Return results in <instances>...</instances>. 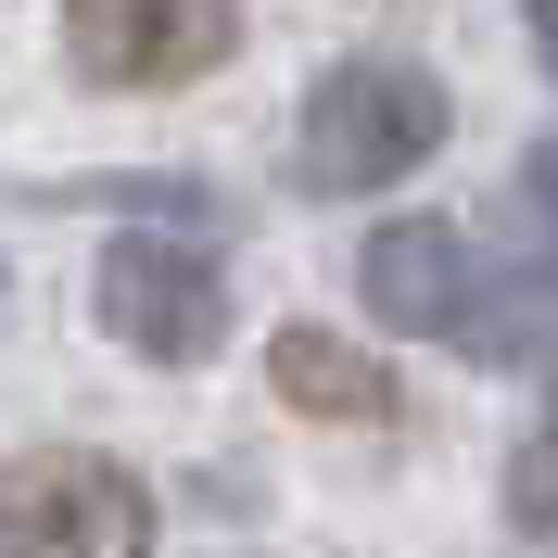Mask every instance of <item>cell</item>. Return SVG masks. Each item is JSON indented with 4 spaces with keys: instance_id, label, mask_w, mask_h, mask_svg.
<instances>
[{
    "instance_id": "7",
    "label": "cell",
    "mask_w": 558,
    "mask_h": 558,
    "mask_svg": "<svg viewBox=\"0 0 558 558\" xmlns=\"http://www.w3.org/2000/svg\"><path fill=\"white\" fill-rule=\"evenodd\" d=\"M508 521L558 533V381H546V407H533V432L508 445Z\"/></svg>"
},
{
    "instance_id": "5",
    "label": "cell",
    "mask_w": 558,
    "mask_h": 558,
    "mask_svg": "<svg viewBox=\"0 0 558 558\" xmlns=\"http://www.w3.org/2000/svg\"><path fill=\"white\" fill-rule=\"evenodd\" d=\"M355 279H368V317H381V330H470V292H483V267H470V242H457L445 216L368 229Z\"/></svg>"
},
{
    "instance_id": "8",
    "label": "cell",
    "mask_w": 558,
    "mask_h": 558,
    "mask_svg": "<svg viewBox=\"0 0 558 558\" xmlns=\"http://www.w3.org/2000/svg\"><path fill=\"white\" fill-rule=\"evenodd\" d=\"M521 191H533V216L558 229V140H533V153H521Z\"/></svg>"
},
{
    "instance_id": "4",
    "label": "cell",
    "mask_w": 558,
    "mask_h": 558,
    "mask_svg": "<svg viewBox=\"0 0 558 558\" xmlns=\"http://www.w3.org/2000/svg\"><path fill=\"white\" fill-rule=\"evenodd\" d=\"M64 51L102 89H178L229 51V0H64Z\"/></svg>"
},
{
    "instance_id": "6",
    "label": "cell",
    "mask_w": 558,
    "mask_h": 558,
    "mask_svg": "<svg viewBox=\"0 0 558 558\" xmlns=\"http://www.w3.org/2000/svg\"><path fill=\"white\" fill-rule=\"evenodd\" d=\"M267 381L292 393L305 418H393V381L343 343V330H279V343H267Z\"/></svg>"
},
{
    "instance_id": "1",
    "label": "cell",
    "mask_w": 558,
    "mask_h": 558,
    "mask_svg": "<svg viewBox=\"0 0 558 558\" xmlns=\"http://www.w3.org/2000/svg\"><path fill=\"white\" fill-rule=\"evenodd\" d=\"M445 153V89L418 64H330L305 102V178L317 191H393L407 166H432Z\"/></svg>"
},
{
    "instance_id": "2",
    "label": "cell",
    "mask_w": 558,
    "mask_h": 558,
    "mask_svg": "<svg viewBox=\"0 0 558 558\" xmlns=\"http://www.w3.org/2000/svg\"><path fill=\"white\" fill-rule=\"evenodd\" d=\"M0 558H153V495L114 457H13L0 470Z\"/></svg>"
},
{
    "instance_id": "9",
    "label": "cell",
    "mask_w": 558,
    "mask_h": 558,
    "mask_svg": "<svg viewBox=\"0 0 558 558\" xmlns=\"http://www.w3.org/2000/svg\"><path fill=\"white\" fill-rule=\"evenodd\" d=\"M533 51H546V76H558V0H533Z\"/></svg>"
},
{
    "instance_id": "3",
    "label": "cell",
    "mask_w": 558,
    "mask_h": 558,
    "mask_svg": "<svg viewBox=\"0 0 558 558\" xmlns=\"http://www.w3.org/2000/svg\"><path fill=\"white\" fill-rule=\"evenodd\" d=\"M102 330L128 355H153V368H204V355L229 343V279H216V254L128 229V242L102 254Z\"/></svg>"
}]
</instances>
